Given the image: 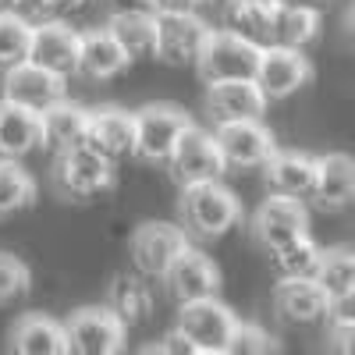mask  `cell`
Listing matches in <instances>:
<instances>
[{"label": "cell", "instance_id": "cell-8", "mask_svg": "<svg viewBox=\"0 0 355 355\" xmlns=\"http://www.w3.org/2000/svg\"><path fill=\"white\" fill-rule=\"evenodd\" d=\"M210 135L224 157V167H263L266 157L277 150L274 132L263 128L259 117H249V121H217Z\"/></svg>", "mask_w": 355, "mask_h": 355}, {"label": "cell", "instance_id": "cell-3", "mask_svg": "<svg viewBox=\"0 0 355 355\" xmlns=\"http://www.w3.org/2000/svg\"><path fill=\"white\" fill-rule=\"evenodd\" d=\"M259 61V46L245 43L242 36L227 33V28H210L196 53V71L199 78L210 82H227V78H252Z\"/></svg>", "mask_w": 355, "mask_h": 355}, {"label": "cell", "instance_id": "cell-17", "mask_svg": "<svg viewBox=\"0 0 355 355\" xmlns=\"http://www.w3.org/2000/svg\"><path fill=\"white\" fill-rule=\"evenodd\" d=\"M82 146H89L93 153L107 157L110 164L132 157V114L117 110V107H103V110H89L85 121V139Z\"/></svg>", "mask_w": 355, "mask_h": 355}, {"label": "cell", "instance_id": "cell-40", "mask_svg": "<svg viewBox=\"0 0 355 355\" xmlns=\"http://www.w3.org/2000/svg\"><path fill=\"white\" fill-rule=\"evenodd\" d=\"M266 4H274V0H266Z\"/></svg>", "mask_w": 355, "mask_h": 355}, {"label": "cell", "instance_id": "cell-32", "mask_svg": "<svg viewBox=\"0 0 355 355\" xmlns=\"http://www.w3.org/2000/svg\"><path fill=\"white\" fill-rule=\"evenodd\" d=\"M28 33L33 21L15 15V11H0V68H11L15 61H21L28 50Z\"/></svg>", "mask_w": 355, "mask_h": 355}, {"label": "cell", "instance_id": "cell-15", "mask_svg": "<svg viewBox=\"0 0 355 355\" xmlns=\"http://www.w3.org/2000/svg\"><path fill=\"white\" fill-rule=\"evenodd\" d=\"M57 182L68 196H96L110 189L114 182V164L89 146H71V150L57 153Z\"/></svg>", "mask_w": 355, "mask_h": 355}, {"label": "cell", "instance_id": "cell-18", "mask_svg": "<svg viewBox=\"0 0 355 355\" xmlns=\"http://www.w3.org/2000/svg\"><path fill=\"white\" fill-rule=\"evenodd\" d=\"M206 107H210L214 121H249V117H259L266 110V96L252 78H227L210 82Z\"/></svg>", "mask_w": 355, "mask_h": 355}, {"label": "cell", "instance_id": "cell-7", "mask_svg": "<svg viewBox=\"0 0 355 355\" xmlns=\"http://www.w3.org/2000/svg\"><path fill=\"white\" fill-rule=\"evenodd\" d=\"M125 323L107 306H85L64 323L68 352L75 355H114L125 345Z\"/></svg>", "mask_w": 355, "mask_h": 355}, {"label": "cell", "instance_id": "cell-1", "mask_svg": "<svg viewBox=\"0 0 355 355\" xmlns=\"http://www.w3.org/2000/svg\"><path fill=\"white\" fill-rule=\"evenodd\" d=\"M239 199L231 189L217 182H192L182 185V220L189 231L202 234V239H217L227 227L239 224Z\"/></svg>", "mask_w": 355, "mask_h": 355}, {"label": "cell", "instance_id": "cell-34", "mask_svg": "<svg viewBox=\"0 0 355 355\" xmlns=\"http://www.w3.org/2000/svg\"><path fill=\"white\" fill-rule=\"evenodd\" d=\"M28 284H33L28 266L18 256H11V252H0V306L21 299V295L28 291Z\"/></svg>", "mask_w": 355, "mask_h": 355}, {"label": "cell", "instance_id": "cell-19", "mask_svg": "<svg viewBox=\"0 0 355 355\" xmlns=\"http://www.w3.org/2000/svg\"><path fill=\"white\" fill-rule=\"evenodd\" d=\"M128 68L125 50L114 43V36L107 28H93V33H78V57H75V75L82 78H114Z\"/></svg>", "mask_w": 355, "mask_h": 355}, {"label": "cell", "instance_id": "cell-10", "mask_svg": "<svg viewBox=\"0 0 355 355\" xmlns=\"http://www.w3.org/2000/svg\"><path fill=\"white\" fill-rule=\"evenodd\" d=\"M306 227H309V214H306L302 199L281 196V192H274L270 199H263L256 217H252V234H256V242L266 252L291 242V239H299V234H309Z\"/></svg>", "mask_w": 355, "mask_h": 355}, {"label": "cell", "instance_id": "cell-27", "mask_svg": "<svg viewBox=\"0 0 355 355\" xmlns=\"http://www.w3.org/2000/svg\"><path fill=\"white\" fill-rule=\"evenodd\" d=\"M107 309L121 320L125 327H139V323L150 320V313H153V291H150V284L142 281V274L139 277H128V274L114 277Z\"/></svg>", "mask_w": 355, "mask_h": 355}, {"label": "cell", "instance_id": "cell-37", "mask_svg": "<svg viewBox=\"0 0 355 355\" xmlns=\"http://www.w3.org/2000/svg\"><path fill=\"white\" fill-rule=\"evenodd\" d=\"M11 11L21 15V18H33V15H46V4L43 0H8Z\"/></svg>", "mask_w": 355, "mask_h": 355}, {"label": "cell", "instance_id": "cell-16", "mask_svg": "<svg viewBox=\"0 0 355 355\" xmlns=\"http://www.w3.org/2000/svg\"><path fill=\"white\" fill-rule=\"evenodd\" d=\"M274 309L281 320L306 327V323L327 320L331 302L313 277H281V284L274 288Z\"/></svg>", "mask_w": 355, "mask_h": 355}, {"label": "cell", "instance_id": "cell-24", "mask_svg": "<svg viewBox=\"0 0 355 355\" xmlns=\"http://www.w3.org/2000/svg\"><path fill=\"white\" fill-rule=\"evenodd\" d=\"M270 15H274V4H266V0H227L224 4V28L263 50V46L274 43Z\"/></svg>", "mask_w": 355, "mask_h": 355}, {"label": "cell", "instance_id": "cell-39", "mask_svg": "<svg viewBox=\"0 0 355 355\" xmlns=\"http://www.w3.org/2000/svg\"><path fill=\"white\" fill-rule=\"evenodd\" d=\"M281 4H295V8H313V11H320L323 0H281Z\"/></svg>", "mask_w": 355, "mask_h": 355}, {"label": "cell", "instance_id": "cell-30", "mask_svg": "<svg viewBox=\"0 0 355 355\" xmlns=\"http://www.w3.org/2000/svg\"><path fill=\"white\" fill-rule=\"evenodd\" d=\"M270 256H274V270L281 277H313L323 249L309 239V234H299V239L270 249Z\"/></svg>", "mask_w": 355, "mask_h": 355}, {"label": "cell", "instance_id": "cell-22", "mask_svg": "<svg viewBox=\"0 0 355 355\" xmlns=\"http://www.w3.org/2000/svg\"><path fill=\"white\" fill-rule=\"evenodd\" d=\"M266 182L274 185V192L281 196H295V199H306L313 196V178H316V157L306 153H281L274 150L266 157Z\"/></svg>", "mask_w": 355, "mask_h": 355}, {"label": "cell", "instance_id": "cell-29", "mask_svg": "<svg viewBox=\"0 0 355 355\" xmlns=\"http://www.w3.org/2000/svg\"><path fill=\"white\" fill-rule=\"evenodd\" d=\"M270 33H274V43L302 50V46L313 43L316 33H320V11H313V8H295V4H281V0H274Z\"/></svg>", "mask_w": 355, "mask_h": 355}, {"label": "cell", "instance_id": "cell-14", "mask_svg": "<svg viewBox=\"0 0 355 355\" xmlns=\"http://www.w3.org/2000/svg\"><path fill=\"white\" fill-rule=\"evenodd\" d=\"M164 284L174 295V302H192V299H206L217 295L220 288V270L214 266L210 256H202L199 249L185 245L171 259V266L164 270Z\"/></svg>", "mask_w": 355, "mask_h": 355}, {"label": "cell", "instance_id": "cell-33", "mask_svg": "<svg viewBox=\"0 0 355 355\" xmlns=\"http://www.w3.org/2000/svg\"><path fill=\"white\" fill-rule=\"evenodd\" d=\"M263 352H274V338L263 327H256V323L234 320L227 345H224V355H263Z\"/></svg>", "mask_w": 355, "mask_h": 355}, {"label": "cell", "instance_id": "cell-9", "mask_svg": "<svg viewBox=\"0 0 355 355\" xmlns=\"http://www.w3.org/2000/svg\"><path fill=\"white\" fill-rule=\"evenodd\" d=\"M174 178L182 185H192V182H217V178L227 171L224 167V157L217 150V142L210 132H202L196 125H189L182 132V139L174 142V150L167 157Z\"/></svg>", "mask_w": 355, "mask_h": 355}, {"label": "cell", "instance_id": "cell-2", "mask_svg": "<svg viewBox=\"0 0 355 355\" xmlns=\"http://www.w3.org/2000/svg\"><path fill=\"white\" fill-rule=\"evenodd\" d=\"M189 114L171 103H150L132 114V157L146 164H167L174 142L189 128Z\"/></svg>", "mask_w": 355, "mask_h": 355}, {"label": "cell", "instance_id": "cell-6", "mask_svg": "<svg viewBox=\"0 0 355 355\" xmlns=\"http://www.w3.org/2000/svg\"><path fill=\"white\" fill-rule=\"evenodd\" d=\"M309 75H313V68L302 57V50L270 43V46L259 50L252 82L259 85V93L266 96V103H270V100H284L291 93H299V89L309 82Z\"/></svg>", "mask_w": 355, "mask_h": 355}, {"label": "cell", "instance_id": "cell-35", "mask_svg": "<svg viewBox=\"0 0 355 355\" xmlns=\"http://www.w3.org/2000/svg\"><path fill=\"white\" fill-rule=\"evenodd\" d=\"M157 352H164V355H196L192 341H189L182 331H178V327H174V331H171V334H167L160 345H157Z\"/></svg>", "mask_w": 355, "mask_h": 355}, {"label": "cell", "instance_id": "cell-11", "mask_svg": "<svg viewBox=\"0 0 355 355\" xmlns=\"http://www.w3.org/2000/svg\"><path fill=\"white\" fill-rule=\"evenodd\" d=\"M4 100L43 114L50 103L64 100V78L33 64L28 57H21V61H15L4 75Z\"/></svg>", "mask_w": 355, "mask_h": 355}, {"label": "cell", "instance_id": "cell-21", "mask_svg": "<svg viewBox=\"0 0 355 355\" xmlns=\"http://www.w3.org/2000/svg\"><path fill=\"white\" fill-rule=\"evenodd\" d=\"M40 146V114L0 100V157L18 160Z\"/></svg>", "mask_w": 355, "mask_h": 355}, {"label": "cell", "instance_id": "cell-36", "mask_svg": "<svg viewBox=\"0 0 355 355\" xmlns=\"http://www.w3.org/2000/svg\"><path fill=\"white\" fill-rule=\"evenodd\" d=\"M153 11H199L206 0H150Z\"/></svg>", "mask_w": 355, "mask_h": 355}, {"label": "cell", "instance_id": "cell-13", "mask_svg": "<svg viewBox=\"0 0 355 355\" xmlns=\"http://www.w3.org/2000/svg\"><path fill=\"white\" fill-rule=\"evenodd\" d=\"M189 245L185 231L167 220H150L132 234V263L142 277H164L171 259Z\"/></svg>", "mask_w": 355, "mask_h": 355}, {"label": "cell", "instance_id": "cell-4", "mask_svg": "<svg viewBox=\"0 0 355 355\" xmlns=\"http://www.w3.org/2000/svg\"><path fill=\"white\" fill-rule=\"evenodd\" d=\"M210 33L196 11H153V53L164 64H192Z\"/></svg>", "mask_w": 355, "mask_h": 355}, {"label": "cell", "instance_id": "cell-12", "mask_svg": "<svg viewBox=\"0 0 355 355\" xmlns=\"http://www.w3.org/2000/svg\"><path fill=\"white\" fill-rule=\"evenodd\" d=\"M25 57L33 64L53 71V75H75V57H78V33L71 25H64L61 18H50V21H40L33 25L28 33V50Z\"/></svg>", "mask_w": 355, "mask_h": 355}, {"label": "cell", "instance_id": "cell-38", "mask_svg": "<svg viewBox=\"0 0 355 355\" xmlns=\"http://www.w3.org/2000/svg\"><path fill=\"white\" fill-rule=\"evenodd\" d=\"M43 4H46L50 15H71V11H78L85 4V0H43Z\"/></svg>", "mask_w": 355, "mask_h": 355}, {"label": "cell", "instance_id": "cell-5", "mask_svg": "<svg viewBox=\"0 0 355 355\" xmlns=\"http://www.w3.org/2000/svg\"><path fill=\"white\" fill-rule=\"evenodd\" d=\"M178 306H182L178 309V331L192 341L196 355H224L227 334L234 327V313L224 302H217L214 295Z\"/></svg>", "mask_w": 355, "mask_h": 355}, {"label": "cell", "instance_id": "cell-23", "mask_svg": "<svg viewBox=\"0 0 355 355\" xmlns=\"http://www.w3.org/2000/svg\"><path fill=\"white\" fill-rule=\"evenodd\" d=\"M103 28L114 36V43L125 50L128 61H139V57H150L153 53V8L114 11Z\"/></svg>", "mask_w": 355, "mask_h": 355}, {"label": "cell", "instance_id": "cell-26", "mask_svg": "<svg viewBox=\"0 0 355 355\" xmlns=\"http://www.w3.org/2000/svg\"><path fill=\"white\" fill-rule=\"evenodd\" d=\"M313 196L323 206H345L355 196V164H352V157H345V153L316 157Z\"/></svg>", "mask_w": 355, "mask_h": 355}, {"label": "cell", "instance_id": "cell-25", "mask_svg": "<svg viewBox=\"0 0 355 355\" xmlns=\"http://www.w3.org/2000/svg\"><path fill=\"white\" fill-rule=\"evenodd\" d=\"M11 348L18 355H68V338L57 320L21 316L11 331Z\"/></svg>", "mask_w": 355, "mask_h": 355}, {"label": "cell", "instance_id": "cell-20", "mask_svg": "<svg viewBox=\"0 0 355 355\" xmlns=\"http://www.w3.org/2000/svg\"><path fill=\"white\" fill-rule=\"evenodd\" d=\"M85 121L89 110L71 103V100H57L40 114V146H46L50 153H64L71 146H82L85 139Z\"/></svg>", "mask_w": 355, "mask_h": 355}, {"label": "cell", "instance_id": "cell-28", "mask_svg": "<svg viewBox=\"0 0 355 355\" xmlns=\"http://www.w3.org/2000/svg\"><path fill=\"white\" fill-rule=\"evenodd\" d=\"M313 281L320 284L323 295H327L331 306L352 302V295H355V256H352L348 249H331V252H323L320 263H316Z\"/></svg>", "mask_w": 355, "mask_h": 355}, {"label": "cell", "instance_id": "cell-31", "mask_svg": "<svg viewBox=\"0 0 355 355\" xmlns=\"http://www.w3.org/2000/svg\"><path fill=\"white\" fill-rule=\"evenodd\" d=\"M33 199H36V182L28 178V171H21L8 157H0V217L25 210Z\"/></svg>", "mask_w": 355, "mask_h": 355}]
</instances>
